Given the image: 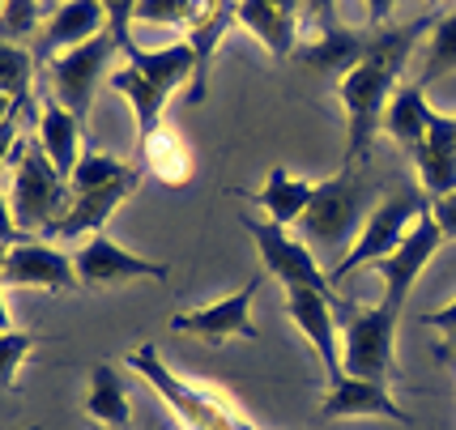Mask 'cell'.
Segmentation results:
<instances>
[{"instance_id":"cell-1","label":"cell","mask_w":456,"mask_h":430,"mask_svg":"<svg viewBox=\"0 0 456 430\" xmlns=\"http://www.w3.org/2000/svg\"><path fill=\"white\" fill-rule=\"evenodd\" d=\"M422 26L427 21L371 30L367 60H358L346 77H338V98L341 111H346V166H362L371 158V145L384 128V111L397 94L414 43L422 39Z\"/></svg>"},{"instance_id":"cell-2","label":"cell","mask_w":456,"mask_h":430,"mask_svg":"<svg viewBox=\"0 0 456 430\" xmlns=\"http://www.w3.org/2000/svg\"><path fill=\"white\" fill-rule=\"evenodd\" d=\"M128 367L167 401V410L175 413L183 430H256L252 418L239 410L222 388L200 384V379H179V375L162 362V350L154 341L128 350Z\"/></svg>"},{"instance_id":"cell-3","label":"cell","mask_w":456,"mask_h":430,"mask_svg":"<svg viewBox=\"0 0 456 430\" xmlns=\"http://www.w3.org/2000/svg\"><path fill=\"white\" fill-rule=\"evenodd\" d=\"M367 214H371V183L362 175V166H346L333 179L316 183L307 214L298 217V231H303V243L338 252L350 235L358 239Z\"/></svg>"},{"instance_id":"cell-4","label":"cell","mask_w":456,"mask_h":430,"mask_svg":"<svg viewBox=\"0 0 456 430\" xmlns=\"http://www.w3.org/2000/svg\"><path fill=\"white\" fill-rule=\"evenodd\" d=\"M13 166V183H9V209L18 217V226L26 235L47 231L64 205H69V183L60 179V171L52 166V158L39 141H18V150L9 158Z\"/></svg>"},{"instance_id":"cell-5","label":"cell","mask_w":456,"mask_h":430,"mask_svg":"<svg viewBox=\"0 0 456 430\" xmlns=\"http://www.w3.org/2000/svg\"><path fill=\"white\" fill-rule=\"evenodd\" d=\"M338 315L346 320V358H341L346 375L384 379V384H388V375L397 367L401 315H393L384 303H376V307H358L350 298H338Z\"/></svg>"},{"instance_id":"cell-6","label":"cell","mask_w":456,"mask_h":430,"mask_svg":"<svg viewBox=\"0 0 456 430\" xmlns=\"http://www.w3.org/2000/svg\"><path fill=\"white\" fill-rule=\"evenodd\" d=\"M422 209H427V192H422V188H405V192L379 200L376 209L367 214V222H362L354 247L329 269V281L338 286V281H346V277L358 273V269L379 264L384 256H393L401 247V239L410 235V226L422 217Z\"/></svg>"},{"instance_id":"cell-7","label":"cell","mask_w":456,"mask_h":430,"mask_svg":"<svg viewBox=\"0 0 456 430\" xmlns=\"http://www.w3.org/2000/svg\"><path fill=\"white\" fill-rule=\"evenodd\" d=\"M239 222H243V231H248V235H252V243H256L265 273H273L281 286H286V290L307 286V290L333 294V281H329V273L320 269V260L312 256V247H307L303 239H295L290 231H286V226L269 222V217L260 222V217L243 214Z\"/></svg>"},{"instance_id":"cell-8","label":"cell","mask_w":456,"mask_h":430,"mask_svg":"<svg viewBox=\"0 0 456 430\" xmlns=\"http://www.w3.org/2000/svg\"><path fill=\"white\" fill-rule=\"evenodd\" d=\"M119 52V43L111 39V30H102L99 39L81 43V47H69V52H56L47 60V77H52V94L73 111V116L86 124L90 119V107H94V90H99V77L107 73V60Z\"/></svg>"},{"instance_id":"cell-9","label":"cell","mask_w":456,"mask_h":430,"mask_svg":"<svg viewBox=\"0 0 456 430\" xmlns=\"http://www.w3.org/2000/svg\"><path fill=\"white\" fill-rule=\"evenodd\" d=\"M444 247V231H439V222L431 217V200H427V209H422V217H418L414 226H410V235L401 239V247L393 256H384L379 264H371L376 269V277L384 281V307L393 315L405 312V298H410V290H414L418 273L431 264V256Z\"/></svg>"},{"instance_id":"cell-10","label":"cell","mask_w":456,"mask_h":430,"mask_svg":"<svg viewBox=\"0 0 456 430\" xmlns=\"http://www.w3.org/2000/svg\"><path fill=\"white\" fill-rule=\"evenodd\" d=\"M286 315L295 320V329L316 350L324 379L338 384L346 375V367H341V333H338V294L295 286V290H286Z\"/></svg>"},{"instance_id":"cell-11","label":"cell","mask_w":456,"mask_h":430,"mask_svg":"<svg viewBox=\"0 0 456 430\" xmlns=\"http://www.w3.org/2000/svg\"><path fill=\"white\" fill-rule=\"evenodd\" d=\"M260 290V277H252L243 290L226 294L218 303H205V307H192V312L171 315V333L197 337V341H209V345H222L231 337H256V324H252V298Z\"/></svg>"},{"instance_id":"cell-12","label":"cell","mask_w":456,"mask_h":430,"mask_svg":"<svg viewBox=\"0 0 456 430\" xmlns=\"http://www.w3.org/2000/svg\"><path fill=\"white\" fill-rule=\"evenodd\" d=\"M0 286H30V290L69 294L77 286V264H73V256L60 252L56 243H43V239L30 235L4 252Z\"/></svg>"},{"instance_id":"cell-13","label":"cell","mask_w":456,"mask_h":430,"mask_svg":"<svg viewBox=\"0 0 456 430\" xmlns=\"http://www.w3.org/2000/svg\"><path fill=\"white\" fill-rule=\"evenodd\" d=\"M73 264H77L81 286H119V281H133V277L167 281V273H171L159 260H145V256L119 247L111 235H90L77 252H73Z\"/></svg>"},{"instance_id":"cell-14","label":"cell","mask_w":456,"mask_h":430,"mask_svg":"<svg viewBox=\"0 0 456 430\" xmlns=\"http://www.w3.org/2000/svg\"><path fill=\"white\" fill-rule=\"evenodd\" d=\"M320 413L324 418H388L401 426H414V418L397 405L384 379H358V375H341L338 384H329Z\"/></svg>"},{"instance_id":"cell-15","label":"cell","mask_w":456,"mask_h":430,"mask_svg":"<svg viewBox=\"0 0 456 430\" xmlns=\"http://www.w3.org/2000/svg\"><path fill=\"white\" fill-rule=\"evenodd\" d=\"M298 18H303V0H235V26L256 35L273 60L295 52Z\"/></svg>"},{"instance_id":"cell-16","label":"cell","mask_w":456,"mask_h":430,"mask_svg":"<svg viewBox=\"0 0 456 430\" xmlns=\"http://www.w3.org/2000/svg\"><path fill=\"white\" fill-rule=\"evenodd\" d=\"M141 179H128V183H111V188H99V192H73L69 196V205H64V214L43 231V235L52 239H81V235H102V226L111 222L119 205L133 196Z\"/></svg>"},{"instance_id":"cell-17","label":"cell","mask_w":456,"mask_h":430,"mask_svg":"<svg viewBox=\"0 0 456 430\" xmlns=\"http://www.w3.org/2000/svg\"><path fill=\"white\" fill-rule=\"evenodd\" d=\"M410 158L418 166V188L431 200L456 192V116H439L436 111L431 128H427V141Z\"/></svg>"},{"instance_id":"cell-18","label":"cell","mask_w":456,"mask_h":430,"mask_svg":"<svg viewBox=\"0 0 456 430\" xmlns=\"http://www.w3.org/2000/svg\"><path fill=\"white\" fill-rule=\"evenodd\" d=\"M231 26H235V0H200L197 18L188 26V39H183L192 47V56H197V77L188 85V102L192 107L209 94V64H214V52H218V43L226 39Z\"/></svg>"},{"instance_id":"cell-19","label":"cell","mask_w":456,"mask_h":430,"mask_svg":"<svg viewBox=\"0 0 456 430\" xmlns=\"http://www.w3.org/2000/svg\"><path fill=\"white\" fill-rule=\"evenodd\" d=\"M107 30V13H102L99 0H64L56 4L47 18H43V56L52 60L56 52H69V47H81V43L99 39Z\"/></svg>"},{"instance_id":"cell-20","label":"cell","mask_w":456,"mask_h":430,"mask_svg":"<svg viewBox=\"0 0 456 430\" xmlns=\"http://www.w3.org/2000/svg\"><path fill=\"white\" fill-rule=\"evenodd\" d=\"M81 128H86V124H81V119L73 116V111H69V107H64L52 90H47V94H43L39 137H35V141L47 150V158H52V166L60 171V179H64V183H69V175L77 171L81 154H86V150H81Z\"/></svg>"},{"instance_id":"cell-21","label":"cell","mask_w":456,"mask_h":430,"mask_svg":"<svg viewBox=\"0 0 456 430\" xmlns=\"http://www.w3.org/2000/svg\"><path fill=\"white\" fill-rule=\"evenodd\" d=\"M431 116H436V107L427 102V85L422 81H401L388 111H384V133L397 141L405 154H414L418 145L427 141Z\"/></svg>"},{"instance_id":"cell-22","label":"cell","mask_w":456,"mask_h":430,"mask_svg":"<svg viewBox=\"0 0 456 430\" xmlns=\"http://www.w3.org/2000/svg\"><path fill=\"white\" fill-rule=\"evenodd\" d=\"M137 162H141V171H145V175H154L159 183H167V188H183V183L192 179V154H188V141L179 137L175 128H167V124L137 145Z\"/></svg>"},{"instance_id":"cell-23","label":"cell","mask_w":456,"mask_h":430,"mask_svg":"<svg viewBox=\"0 0 456 430\" xmlns=\"http://www.w3.org/2000/svg\"><path fill=\"white\" fill-rule=\"evenodd\" d=\"M367 52H371V30L333 26V30H320L316 43L303 52V60H307V69H316V73L346 77L358 60H367Z\"/></svg>"},{"instance_id":"cell-24","label":"cell","mask_w":456,"mask_h":430,"mask_svg":"<svg viewBox=\"0 0 456 430\" xmlns=\"http://www.w3.org/2000/svg\"><path fill=\"white\" fill-rule=\"evenodd\" d=\"M312 192H316V183L312 179L295 175V171H269L265 179V188H260L252 200H256V209H265L269 222H278V226H298V217L307 214V205H312Z\"/></svg>"},{"instance_id":"cell-25","label":"cell","mask_w":456,"mask_h":430,"mask_svg":"<svg viewBox=\"0 0 456 430\" xmlns=\"http://www.w3.org/2000/svg\"><path fill=\"white\" fill-rule=\"evenodd\" d=\"M128 64L137 73H145L154 85H162L167 94H175L179 85H192V77H197V56H192V47L183 39L171 43V47H159V52H150V47L137 43L128 52Z\"/></svg>"},{"instance_id":"cell-26","label":"cell","mask_w":456,"mask_h":430,"mask_svg":"<svg viewBox=\"0 0 456 430\" xmlns=\"http://www.w3.org/2000/svg\"><path fill=\"white\" fill-rule=\"evenodd\" d=\"M111 90L124 94L128 98V107H133V119H137V145L150 137V133H159L162 111H167V98H171L162 85H154V81L145 77V73H137L133 64H124V69L111 73Z\"/></svg>"},{"instance_id":"cell-27","label":"cell","mask_w":456,"mask_h":430,"mask_svg":"<svg viewBox=\"0 0 456 430\" xmlns=\"http://www.w3.org/2000/svg\"><path fill=\"white\" fill-rule=\"evenodd\" d=\"M86 413L107 430H128L133 426V405H128V392L119 379L116 367L99 362L90 371V388H86Z\"/></svg>"},{"instance_id":"cell-28","label":"cell","mask_w":456,"mask_h":430,"mask_svg":"<svg viewBox=\"0 0 456 430\" xmlns=\"http://www.w3.org/2000/svg\"><path fill=\"white\" fill-rule=\"evenodd\" d=\"M141 162H119L111 154H94L86 150L77 162V171L69 175V192H99V188H111V183H128V179H141Z\"/></svg>"},{"instance_id":"cell-29","label":"cell","mask_w":456,"mask_h":430,"mask_svg":"<svg viewBox=\"0 0 456 430\" xmlns=\"http://www.w3.org/2000/svg\"><path fill=\"white\" fill-rule=\"evenodd\" d=\"M444 73H456V9L431 26V39H427V60H422V73L418 81L431 85Z\"/></svg>"},{"instance_id":"cell-30","label":"cell","mask_w":456,"mask_h":430,"mask_svg":"<svg viewBox=\"0 0 456 430\" xmlns=\"http://www.w3.org/2000/svg\"><path fill=\"white\" fill-rule=\"evenodd\" d=\"M30 77H35V60L26 47L0 39V94H9L18 107L30 102Z\"/></svg>"},{"instance_id":"cell-31","label":"cell","mask_w":456,"mask_h":430,"mask_svg":"<svg viewBox=\"0 0 456 430\" xmlns=\"http://www.w3.org/2000/svg\"><path fill=\"white\" fill-rule=\"evenodd\" d=\"M47 337L43 333H0V392L18 388V371L26 362V353L39 350Z\"/></svg>"},{"instance_id":"cell-32","label":"cell","mask_w":456,"mask_h":430,"mask_svg":"<svg viewBox=\"0 0 456 430\" xmlns=\"http://www.w3.org/2000/svg\"><path fill=\"white\" fill-rule=\"evenodd\" d=\"M43 13L35 0H4V18H0V39L4 43H26L30 35H39Z\"/></svg>"},{"instance_id":"cell-33","label":"cell","mask_w":456,"mask_h":430,"mask_svg":"<svg viewBox=\"0 0 456 430\" xmlns=\"http://www.w3.org/2000/svg\"><path fill=\"white\" fill-rule=\"evenodd\" d=\"M200 0H137V26H192Z\"/></svg>"},{"instance_id":"cell-34","label":"cell","mask_w":456,"mask_h":430,"mask_svg":"<svg viewBox=\"0 0 456 430\" xmlns=\"http://www.w3.org/2000/svg\"><path fill=\"white\" fill-rule=\"evenodd\" d=\"M102 13H107V30H111V39L119 43V52L128 56L137 39H133V26H137V0H99Z\"/></svg>"},{"instance_id":"cell-35","label":"cell","mask_w":456,"mask_h":430,"mask_svg":"<svg viewBox=\"0 0 456 430\" xmlns=\"http://www.w3.org/2000/svg\"><path fill=\"white\" fill-rule=\"evenodd\" d=\"M427 200H431V196H427ZM431 217L439 222L444 239H456V192L436 196V200H431Z\"/></svg>"},{"instance_id":"cell-36","label":"cell","mask_w":456,"mask_h":430,"mask_svg":"<svg viewBox=\"0 0 456 430\" xmlns=\"http://www.w3.org/2000/svg\"><path fill=\"white\" fill-rule=\"evenodd\" d=\"M303 13L312 18L316 30H333V26H341L338 21V0H303Z\"/></svg>"},{"instance_id":"cell-37","label":"cell","mask_w":456,"mask_h":430,"mask_svg":"<svg viewBox=\"0 0 456 430\" xmlns=\"http://www.w3.org/2000/svg\"><path fill=\"white\" fill-rule=\"evenodd\" d=\"M21 239H30V235L18 226V217H13L9 200H4V188H0V247H13V243H21Z\"/></svg>"},{"instance_id":"cell-38","label":"cell","mask_w":456,"mask_h":430,"mask_svg":"<svg viewBox=\"0 0 456 430\" xmlns=\"http://www.w3.org/2000/svg\"><path fill=\"white\" fill-rule=\"evenodd\" d=\"M18 124H21V107L9 119H0V166L13 158V150H18Z\"/></svg>"},{"instance_id":"cell-39","label":"cell","mask_w":456,"mask_h":430,"mask_svg":"<svg viewBox=\"0 0 456 430\" xmlns=\"http://www.w3.org/2000/svg\"><path fill=\"white\" fill-rule=\"evenodd\" d=\"M367 4V21H371V30H384L388 18H393V9H397V0H362Z\"/></svg>"},{"instance_id":"cell-40","label":"cell","mask_w":456,"mask_h":430,"mask_svg":"<svg viewBox=\"0 0 456 430\" xmlns=\"http://www.w3.org/2000/svg\"><path fill=\"white\" fill-rule=\"evenodd\" d=\"M422 324H431V329H444V333H452L456 329V298L448 307H439V312H427L422 315Z\"/></svg>"},{"instance_id":"cell-41","label":"cell","mask_w":456,"mask_h":430,"mask_svg":"<svg viewBox=\"0 0 456 430\" xmlns=\"http://www.w3.org/2000/svg\"><path fill=\"white\" fill-rule=\"evenodd\" d=\"M0 333H13V324H9V307H4V286H0Z\"/></svg>"},{"instance_id":"cell-42","label":"cell","mask_w":456,"mask_h":430,"mask_svg":"<svg viewBox=\"0 0 456 430\" xmlns=\"http://www.w3.org/2000/svg\"><path fill=\"white\" fill-rule=\"evenodd\" d=\"M439 353H444V358H452V362H456V329H452V333H448V341L439 345Z\"/></svg>"},{"instance_id":"cell-43","label":"cell","mask_w":456,"mask_h":430,"mask_svg":"<svg viewBox=\"0 0 456 430\" xmlns=\"http://www.w3.org/2000/svg\"><path fill=\"white\" fill-rule=\"evenodd\" d=\"M13 111H18V102H13V98H9V94H0V119H9V116H13Z\"/></svg>"},{"instance_id":"cell-44","label":"cell","mask_w":456,"mask_h":430,"mask_svg":"<svg viewBox=\"0 0 456 430\" xmlns=\"http://www.w3.org/2000/svg\"><path fill=\"white\" fill-rule=\"evenodd\" d=\"M4 252H9V247H0V273H4Z\"/></svg>"},{"instance_id":"cell-45","label":"cell","mask_w":456,"mask_h":430,"mask_svg":"<svg viewBox=\"0 0 456 430\" xmlns=\"http://www.w3.org/2000/svg\"><path fill=\"white\" fill-rule=\"evenodd\" d=\"M0 18H4V0H0Z\"/></svg>"},{"instance_id":"cell-46","label":"cell","mask_w":456,"mask_h":430,"mask_svg":"<svg viewBox=\"0 0 456 430\" xmlns=\"http://www.w3.org/2000/svg\"><path fill=\"white\" fill-rule=\"evenodd\" d=\"M94 430H107V426H94Z\"/></svg>"},{"instance_id":"cell-47","label":"cell","mask_w":456,"mask_h":430,"mask_svg":"<svg viewBox=\"0 0 456 430\" xmlns=\"http://www.w3.org/2000/svg\"><path fill=\"white\" fill-rule=\"evenodd\" d=\"M431 4H439V0H431Z\"/></svg>"},{"instance_id":"cell-48","label":"cell","mask_w":456,"mask_h":430,"mask_svg":"<svg viewBox=\"0 0 456 430\" xmlns=\"http://www.w3.org/2000/svg\"><path fill=\"white\" fill-rule=\"evenodd\" d=\"M30 430H39V426H30Z\"/></svg>"}]
</instances>
